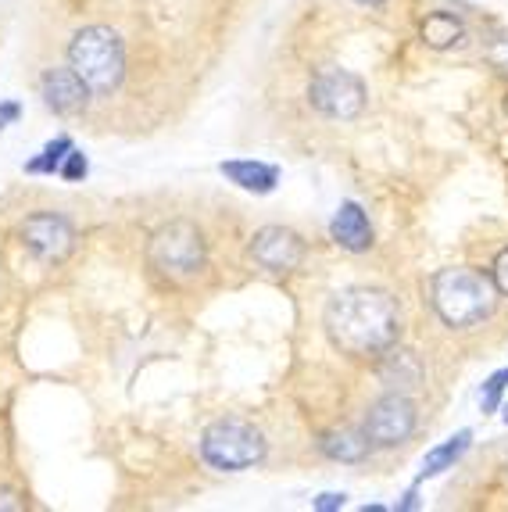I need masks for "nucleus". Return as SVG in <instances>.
<instances>
[{
	"mask_svg": "<svg viewBox=\"0 0 508 512\" xmlns=\"http://www.w3.org/2000/svg\"><path fill=\"white\" fill-rule=\"evenodd\" d=\"M201 459L222 473L251 470L265 459V437L247 419H219L201 434Z\"/></svg>",
	"mask_w": 508,
	"mask_h": 512,
	"instance_id": "obj_5",
	"label": "nucleus"
},
{
	"mask_svg": "<svg viewBox=\"0 0 508 512\" xmlns=\"http://www.w3.org/2000/svg\"><path fill=\"white\" fill-rule=\"evenodd\" d=\"M415 419L419 416H415L412 398L401 391H390L380 402L369 405L362 419V434L373 448H398L415 434Z\"/></svg>",
	"mask_w": 508,
	"mask_h": 512,
	"instance_id": "obj_7",
	"label": "nucleus"
},
{
	"mask_svg": "<svg viewBox=\"0 0 508 512\" xmlns=\"http://www.w3.org/2000/svg\"><path fill=\"white\" fill-rule=\"evenodd\" d=\"M22 244H26L40 262L58 265L76 248V226L61 212H36L22 222Z\"/></svg>",
	"mask_w": 508,
	"mask_h": 512,
	"instance_id": "obj_8",
	"label": "nucleus"
},
{
	"mask_svg": "<svg viewBox=\"0 0 508 512\" xmlns=\"http://www.w3.org/2000/svg\"><path fill=\"white\" fill-rule=\"evenodd\" d=\"M408 509H419V502H415V491H408L405 502H398V512H408Z\"/></svg>",
	"mask_w": 508,
	"mask_h": 512,
	"instance_id": "obj_25",
	"label": "nucleus"
},
{
	"mask_svg": "<svg viewBox=\"0 0 508 512\" xmlns=\"http://www.w3.org/2000/svg\"><path fill=\"white\" fill-rule=\"evenodd\" d=\"M380 376H383V384H390V387H415L419 384V362H415V355L412 351H394V348H387L380 355Z\"/></svg>",
	"mask_w": 508,
	"mask_h": 512,
	"instance_id": "obj_16",
	"label": "nucleus"
},
{
	"mask_svg": "<svg viewBox=\"0 0 508 512\" xmlns=\"http://www.w3.org/2000/svg\"><path fill=\"white\" fill-rule=\"evenodd\" d=\"M0 509H22V502H15V491H8V487H0Z\"/></svg>",
	"mask_w": 508,
	"mask_h": 512,
	"instance_id": "obj_24",
	"label": "nucleus"
},
{
	"mask_svg": "<svg viewBox=\"0 0 508 512\" xmlns=\"http://www.w3.org/2000/svg\"><path fill=\"white\" fill-rule=\"evenodd\" d=\"M505 111H508V97H505Z\"/></svg>",
	"mask_w": 508,
	"mask_h": 512,
	"instance_id": "obj_28",
	"label": "nucleus"
},
{
	"mask_svg": "<svg viewBox=\"0 0 508 512\" xmlns=\"http://www.w3.org/2000/svg\"><path fill=\"white\" fill-rule=\"evenodd\" d=\"M204 237L194 222L176 219L161 226L147 244V262L151 269L169 283H187L204 269Z\"/></svg>",
	"mask_w": 508,
	"mask_h": 512,
	"instance_id": "obj_4",
	"label": "nucleus"
},
{
	"mask_svg": "<svg viewBox=\"0 0 508 512\" xmlns=\"http://www.w3.org/2000/svg\"><path fill=\"white\" fill-rule=\"evenodd\" d=\"M308 101L315 111H322L326 119H358L369 101V90H365L362 76L348 69H319L308 86Z\"/></svg>",
	"mask_w": 508,
	"mask_h": 512,
	"instance_id": "obj_6",
	"label": "nucleus"
},
{
	"mask_svg": "<svg viewBox=\"0 0 508 512\" xmlns=\"http://www.w3.org/2000/svg\"><path fill=\"white\" fill-rule=\"evenodd\" d=\"M491 280H494V287H498V294H505V298H508V248L494 258V276H491Z\"/></svg>",
	"mask_w": 508,
	"mask_h": 512,
	"instance_id": "obj_22",
	"label": "nucleus"
},
{
	"mask_svg": "<svg viewBox=\"0 0 508 512\" xmlns=\"http://www.w3.org/2000/svg\"><path fill=\"white\" fill-rule=\"evenodd\" d=\"M219 172L247 194H272L280 183V169L265 162H222Z\"/></svg>",
	"mask_w": 508,
	"mask_h": 512,
	"instance_id": "obj_12",
	"label": "nucleus"
},
{
	"mask_svg": "<svg viewBox=\"0 0 508 512\" xmlns=\"http://www.w3.org/2000/svg\"><path fill=\"white\" fill-rule=\"evenodd\" d=\"M487 61H491V69H498L501 76L508 79V36H498V40L487 47Z\"/></svg>",
	"mask_w": 508,
	"mask_h": 512,
	"instance_id": "obj_20",
	"label": "nucleus"
},
{
	"mask_svg": "<svg viewBox=\"0 0 508 512\" xmlns=\"http://www.w3.org/2000/svg\"><path fill=\"white\" fill-rule=\"evenodd\" d=\"M68 65L90 86V94H111L126 76V47L108 26H86L68 43Z\"/></svg>",
	"mask_w": 508,
	"mask_h": 512,
	"instance_id": "obj_3",
	"label": "nucleus"
},
{
	"mask_svg": "<svg viewBox=\"0 0 508 512\" xmlns=\"http://www.w3.org/2000/svg\"><path fill=\"white\" fill-rule=\"evenodd\" d=\"M419 40L426 47H433V51H451V47H458V43L466 40V26L451 11H430L423 18V26H419Z\"/></svg>",
	"mask_w": 508,
	"mask_h": 512,
	"instance_id": "obj_13",
	"label": "nucleus"
},
{
	"mask_svg": "<svg viewBox=\"0 0 508 512\" xmlns=\"http://www.w3.org/2000/svg\"><path fill=\"white\" fill-rule=\"evenodd\" d=\"M319 448L333 462H362L373 452V444L365 441L362 430H330V434H322Z\"/></svg>",
	"mask_w": 508,
	"mask_h": 512,
	"instance_id": "obj_15",
	"label": "nucleus"
},
{
	"mask_svg": "<svg viewBox=\"0 0 508 512\" xmlns=\"http://www.w3.org/2000/svg\"><path fill=\"white\" fill-rule=\"evenodd\" d=\"M322 326L333 348L355 359L383 355L398 344L401 333V312L387 291L376 287H348L337 291L326 308H322Z\"/></svg>",
	"mask_w": 508,
	"mask_h": 512,
	"instance_id": "obj_1",
	"label": "nucleus"
},
{
	"mask_svg": "<svg viewBox=\"0 0 508 512\" xmlns=\"http://www.w3.org/2000/svg\"><path fill=\"white\" fill-rule=\"evenodd\" d=\"M18 119H22V104H18V101H0V129L15 126Z\"/></svg>",
	"mask_w": 508,
	"mask_h": 512,
	"instance_id": "obj_23",
	"label": "nucleus"
},
{
	"mask_svg": "<svg viewBox=\"0 0 508 512\" xmlns=\"http://www.w3.org/2000/svg\"><path fill=\"white\" fill-rule=\"evenodd\" d=\"M505 387H508V369H498V373L487 376V380H483V391H480V409L483 412H498Z\"/></svg>",
	"mask_w": 508,
	"mask_h": 512,
	"instance_id": "obj_18",
	"label": "nucleus"
},
{
	"mask_svg": "<svg viewBox=\"0 0 508 512\" xmlns=\"http://www.w3.org/2000/svg\"><path fill=\"white\" fill-rule=\"evenodd\" d=\"M355 4H380V0H355Z\"/></svg>",
	"mask_w": 508,
	"mask_h": 512,
	"instance_id": "obj_26",
	"label": "nucleus"
},
{
	"mask_svg": "<svg viewBox=\"0 0 508 512\" xmlns=\"http://www.w3.org/2000/svg\"><path fill=\"white\" fill-rule=\"evenodd\" d=\"M348 505V495L344 491H326V495H319L312 502V509L315 512H337V509H344Z\"/></svg>",
	"mask_w": 508,
	"mask_h": 512,
	"instance_id": "obj_21",
	"label": "nucleus"
},
{
	"mask_svg": "<svg viewBox=\"0 0 508 512\" xmlns=\"http://www.w3.org/2000/svg\"><path fill=\"white\" fill-rule=\"evenodd\" d=\"M469 444H473V430H458V434H451L444 444H437L433 452H426L423 470H419V480L441 477L444 470H451V466H455V462L469 452Z\"/></svg>",
	"mask_w": 508,
	"mask_h": 512,
	"instance_id": "obj_14",
	"label": "nucleus"
},
{
	"mask_svg": "<svg viewBox=\"0 0 508 512\" xmlns=\"http://www.w3.org/2000/svg\"><path fill=\"white\" fill-rule=\"evenodd\" d=\"M251 262L265 273H294L305 262V240L287 226H262L251 237Z\"/></svg>",
	"mask_w": 508,
	"mask_h": 512,
	"instance_id": "obj_9",
	"label": "nucleus"
},
{
	"mask_svg": "<svg viewBox=\"0 0 508 512\" xmlns=\"http://www.w3.org/2000/svg\"><path fill=\"white\" fill-rule=\"evenodd\" d=\"M40 97L54 115H79L90 101V86L76 76V69H51L40 79Z\"/></svg>",
	"mask_w": 508,
	"mask_h": 512,
	"instance_id": "obj_10",
	"label": "nucleus"
},
{
	"mask_svg": "<svg viewBox=\"0 0 508 512\" xmlns=\"http://www.w3.org/2000/svg\"><path fill=\"white\" fill-rule=\"evenodd\" d=\"M68 151H72V137H54L36 158H29L26 172H33V176H54V172L61 169V162H65Z\"/></svg>",
	"mask_w": 508,
	"mask_h": 512,
	"instance_id": "obj_17",
	"label": "nucleus"
},
{
	"mask_svg": "<svg viewBox=\"0 0 508 512\" xmlns=\"http://www.w3.org/2000/svg\"><path fill=\"white\" fill-rule=\"evenodd\" d=\"M86 172H90V162H86V154L72 147V151L65 154V162H61L58 176H61V180H68V183H79V180H86Z\"/></svg>",
	"mask_w": 508,
	"mask_h": 512,
	"instance_id": "obj_19",
	"label": "nucleus"
},
{
	"mask_svg": "<svg viewBox=\"0 0 508 512\" xmlns=\"http://www.w3.org/2000/svg\"><path fill=\"white\" fill-rule=\"evenodd\" d=\"M430 298L437 316L451 330H469V326H480L494 312L498 287H494L491 276L466 269V265H451V269H441L430 280Z\"/></svg>",
	"mask_w": 508,
	"mask_h": 512,
	"instance_id": "obj_2",
	"label": "nucleus"
},
{
	"mask_svg": "<svg viewBox=\"0 0 508 512\" xmlns=\"http://www.w3.org/2000/svg\"><path fill=\"white\" fill-rule=\"evenodd\" d=\"M330 237L351 255H362V251L373 248V222H369V215H365V208L358 201H344L337 208V215L330 222Z\"/></svg>",
	"mask_w": 508,
	"mask_h": 512,
	"instance_id": "obj_11",
	"label": "nucleus"
},
{
	"mask_svg": "<svg viewBox=\"0 0 508 512\" xmlns=\"http://www.w3.org/2000/svg\"><path fill=\"white\" fill-rule=\"evenodd\" d=\"M505 423H508V402H505Z\"/></svg>",
	"mask_w": 508,
	"mask_h": 512,
	"instance_id": "obj_27",
	"label": "nucleus"
}]
</instances>
